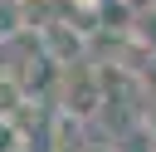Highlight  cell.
Listing matches in <instances>:
<instances>
[{"label":"cell","instance_id":"cell-1","mask_svg":"<svg viewBox=\"0 0 156 152\" xmlns=\"http://www.w3.org/2000/svg\"><path fill=\"white\" fill-rule=\"evenodd\" d=\"M20 25H24V5L20 0H0V39H10Z\"/></svg>","mask_w":156,"mask_h":152}]
</instances>
